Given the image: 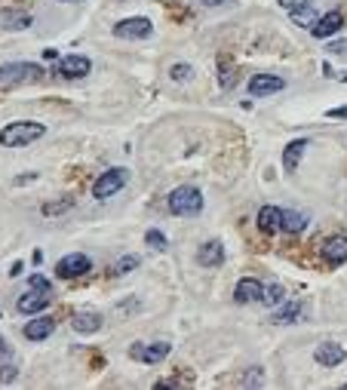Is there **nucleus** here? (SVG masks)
<instances>
[{"label":"nucleus","mask_w":347,"mask_h":390,"mask_svg":"<svg viewBox=\"0 0 347 390\" xmlns=\"http://www.w3.org/2000/svg\"><path fill=\"white\" fill-rule=\"evenodd\" d=\"M46 136V127L37 120H15V123H6L0 129V145L3 147H25V145H34L37 138Z\"/></svg>","instance_id":"1"},{"label":"nucleus","mask_w":347,"mask_h":390,"mask_svg":"<svg viewBox=\"0 0 347 390\" xmlns=\"http://www.w3.org/2000/svg\"><path fill=\"white\" fill-rule=\"evenodd\" d=\"M43 74H46L43 65H37V62H6V65H0V89L34 83V80H40Z\"/></svg>","instance_id":"2"},{"label":"nucleus","mask_w":347,"mask_h":390,"mask_svg":"<svg viewBox=\"0 0 347 390\" xmlns=\"http://www.w3.org/2000/svg\"><path fill=\"white\" fill-rule=\"evenodd\" d=\"M169 212L179 218H194L203 212V194H200L194 185H179L172 194H169Z\"/></svg>","instance_id":"3"},{"label":"nucleus","mask_w":347,"mask_h":390,"mask_svg":"<svg viewBox=\"0 0 347 390\" xmlns=\"http://www.w3.org/2000/svg\"><path fill=\"white\" fill-rule=\"evenodd\" d=\"M126 182H129V169H123V166L108 169V173H102L96 182H92V197H96V200L114 197L117 191L126 188Z\"/></svg>","instance_id":"4"},{"label":"nucleus","mask_w":347,"mask_h":390,"mask_svg":"<svg viewBox=\"0 0 347 390\" xmlns=\"http://www.w3.org/2000/svg\"><path fill=\"white\" fill-rule=\"evenodd\" d=\"M151 34H154V25L145 15H133V19H123L114 25V37H120V41H145Z\"/></svg>","instance_id":"5"},{"label":"nucleus","mask_w":347,"mask_h":390,"mask_svg":"<svg viewBox=\"0 0 347 390\" xmlns=\"http://www.w3.org/2000/svg\"><path fill=\"white\" fill-rule=\"evenodd\" d=\"M92 71V62L87 56H80V52H71V56H61L56 62V74L65 77V80H80V77H87Z\"/></svg>","instance_id":"6"},{"label":"nucleus","mask_w":347,"mask_h":390,"mask_svg":"<svg viewBox=\"0 0 347 390\" xmlns=\"http://www.w3.org/2000/svg\"><path fill=\"white\" fill-rule=\"evenodd\" d=\"M169 350H172V345L169 341H157V345H142V341H135L133 347H129V356H133L135 363H163L169 356Z\"/></svg>","instance_id":"7"},{"label":"nucleus","mask_w":347,"mask_h":390,"mask_svg":"<svg viewBox=\"0 0 347 390\" xmlns=\"http://www.w3.org/2000/svg\"><path fill=\"white\" fill-rule=\"evenodd\" d=\"M89 270H92V261H89V255H83V252H71L56 264V277H61V280L83 277V274H89Z\"/></svg>","instance_id":"8"},{"label":"nucleus","mask_w":347,"mask_h":390,"mask_svg":"<svg viewBox=\"0 0 347 390\" xmlns=\"http://www.w3.org/2000/svg\"><path fill=\"white\" fill-rule=\"evenodd\" d=\"M341 28H344V13H341V10H329L326 15L313 19L311 34L317 37V41H326V37H335Z\"/></svg>","instance_id":"9"},{"label":"nucleus","mask_w":347,"mask_h":390,"mask_svg":"<svg viewBox=\"0 0 347 390\" xmlns=\"http://www.w3.org/2000/svg\"><path fill=\"white\" fill-rule=\"evenodd\" d=\"M283 87H286V80H283V77H274V74H256L249 83H246V89H249L252 99L274 96V92H280Z\"/></svg>","instance_id":"10"},{"label":"nucleus","mask_w":347,"mask_h":390,"mask_svg":"<svg viewBox=\"0 0 347 390\" xmlns=\"http://www.w3.org/2000/svg\"><path fill=\"white\" fill-rule=\"evenodd\" d=\"M50 295L52 292H40V289H28L25 295H22L19 301H15V310L19 314H25V317H34V314H40V310L50 308Z\"/></svg>","instance_id":"11"},{"label":"nucleus","mask_w":347,"mask_h":390,"mask_svg":"<svg viewBox=\"0 0 347 390\" xmlns=\"http://www.w3.org/2000/svg\"><path fill=\"white\" fill-rule=\"evenodd\" d=\"M31 13L28 10H19V6H3L0 10V31H25L31 28Z\"/></svg>","instance_id":"12"},{"label":"nucleus","mask_w":347,"mask_h":390,"mask_svg":"<svg viewBox=\"0 0 347 390\" xmlns=\"http://www.w3.org/2000/svg\"><path fill=\"white\" fill-rule=\"evenodd\" d=\"M313 360L320 366H326V369H335V366H341L347 360V350L341 345H335V341H323V345L313 350Z\"/></svg>","instance_id":"13"},{"label":"nucleus","mask_w":347,"mask_h":390,"mask_svg":"<svg viewBox=\"0 0 347 390\" xmlns=\"http://www.w3.org/2000/svg\"><path fill=\"white\" fill-rule=\"evenodd\" d=\"M256 224H258L261 233H267V237H271V233H276V231H283V209H276V206H261Z\"/></svg>","instance_id":"14"},{"label":"nucleus","mask_w":347,"mask_h":390,"mask_svg":"<svg viewBox=\"0 0 347 390\" xmlns=\"http://www.w3.org/2000/svg\"><path fill=\"white\" fill-rule=\"evenodd\" d=\"M56 332V319L52 317H34L31 323H25V338L28 341H46Z\"/></svg>","instance_id":"15"},{"label":"nucleus","mask_w":347,"mask_h":390,"mask_svg":"<svg viewBox=\"0 0 347 390\" xmlns=\"http://www.w3.org/2000/svg\"><path fill=\"white\" fill-rule=\"evenodd\" d=\"M197 261L203 264V268H219L221 261H225V243L221 240H209V243L200 246L197 252Z\"/></svg>","instance_id":"16"},{"label":"nucleus","mask_w":347,"mask_h":390,"mask_svg":"<svg viewBox=\"0 0 347 390\" xmlns=\"http://www.w3.org/2000/svg\"><path fill=\"white\" fill-rule=\"evenodd\" d=\"M261 292H265V286H261L256 277H243L234 289V298L240 304H249V301H261Z\"/></svg>","instance_id":"17"},{"label":"nucleus","mask_w":347,"mask_h":390,"mask_svg":"<svg viewBox=\"0 0 347 390\" xmlns=\"http://www.w3.org/2000/svg\"><path fill=\"white\" fill-rule=\"evenodd\" d=\"M71 326H74V332H80V335H92V332L102 329V317H98L96 310H80V314L71 317Z\"/></svg>","instance_id":"18"},{"label":"nucleus","mask_w":347,"mask_h":390,"mask_svg":"<svg viewBox=\"0 0 347 390\" xmlns=\"http://www.w3.org/2000/svg\"><path fill=\"white\" fill-rule=\"evenodd\" d=\"M323 259L329 264H344L347 261V237H332L323 243Z\"/></svg>","instance_id":"19"},{"label":"nucleus","mask_w":347,"mask_h":390,"mask_svg":"<svg viewBox=\"0 0 347 390\" xmlns=\"http://www.w3.org/2000/svg\"><path fill=\"white\" fill-rule=\"evenodd\" d=\"M304 147H307L304 138H295V142L286 145V151H283V169H286V173H295L298 169V160H302Z\"/></svg>","instance_id":"20"},{"label":"nucleus","mask_w":347,"mask_h":390,"mask_svg":"<svg viewBox=\"0 0 347 390\" xmlns=\"http://www.w3.org/2000/svg\"><path fill=\"white\" fill-rule=\"evenodd\" d=\"M304 314V308H302V301H286L280 308L276 304V314H274V323H298V317Z\"/></svg>","instance_id":"21"},{"label":"nucleus","mask_w":347,"mask_h":390,"mask_svg":"<svg viewBox=\"0 0 347 390\" xmlns=\"http://www.w3.org/2000/svg\"><path fill=\"white\" fill-rule=\"evenodd\" d=\"M304 228H307L304 212H283V231L286 233H302Z\"/></svg>","instance_id":"22"},{"label":"nucleus","mask_w":347,"mask_h":390,"mask_svg":"<svg viewBox=\"0 0 347 390\" xmlns=\"http://www.w3.org/2000/svg\"><path fill=\"white\" fill-rule=\"evenodd\" d=\"M261 304H267V308H276V304H283V286L280 283H271L265 292H261Z\"/></svg>","instance_id":"23"},{"label":"nucleus","mask_w":347,"mask_h":390,"mask_svg":"<svg viewBox=\"0 0 347 390\" xmlns=\"http://www.w3.org/2000/svg\"><path fill=\"white\" fill-rule=\"evenodd\" d=\"M138 268V255H123V259L111 268V274L114 277H123V274H129V270H135Z\"/></svg>","instance_id":"24"},{"label":"nucleus","mask_w":347,"mask_h":390,"mask_svg":"<svg viewBox=\"0 0 347 390\" xmlns=\"http://www.w3.org/2000/svg\"><path fill=\"white\" fill-rule=\"evenodd\" d=\"M145 243H148L151 249H157V252H163V249H166V237L157 228H151L148 233H145Z\"/></svg>","instance_id":"25"},{"label":"nucleus","mask_w":347,"mask_h":390,"mask_svg":"<svg viewBox=\"0 0 347 390\" xmlns=\"http://www.w3.org/2000/svg\"><path fill=\"white\" fill-rule=\"evenodd\" d=\"M169 77H172V80H191V77H194V68H191L188 62H182V65L169 68Z\"/></svg>","instance_id":"26"},{"label":"nucleus","mask_w":347,"mask_h":390,"mask_svg":"<svg viewBox=\"0 0 347 390\" xmlns=\"http://www.w3.org/2000/svg\"><path fill=\"white\" fill-rule=\"evenodd\" d=\"M74 203L71 200H61V203H46L43 206V215H59V212H65V209H71Z\"/></svg>","instance_id":"27"},{"label":"nucleus","mask_w":347,"mask_h":390,"mask_svg":"<svg viewBox=\"0 0 347 390\" xmlns=\"http://www.w3.org/2000/svg\"><path fill=\"white\" fill-rule=\"evenodd\" d=\"M28 283H31V289L52 292V283H50V280H46V277H40V274H31V280H28Z\"/></svg>","instance_id":"28"},{"label":"nucleus","mask_w":347,"mask_h":390,"mask_svg":"<svg viewBox=\"0 0 347 390\" xmlns=\"http://www.w3.org/2000/svg\"><path fill=\"white\" fill-rule=\"evenodd\" d=\"M276 3L283 6V10H289V13H295V10H304V6H311L313 0H276Z\"/></svg>","instance_id":"29"},{"label":"nucleus","mask_w":347,"mask_h":390,"mask_svg":"<svg viewBox=\"0 0 347 390\" xmlns=\"http://www.w3.org/2000/svg\"><path fill=\"white\" fill-rule=\"evenodd\" d=\"M15 366L10 363V366H0V384H10V381H15Z\"/></svg>","instance_id":"30"},{"label":"nucleus","mask_w":347,"mask_h":390,"mask_svg":"<svg viewBox=\"0 0 347 390\" xmlns=\"http://www.w3.org/2000/svg\"><path fill=\"white\" fill-rule=\"evenodd\" d=\"M329 120H347V108H332V111H326Z\"/></svg>","instance_id":"31"},{"label":"nucleus","mask_w":347,"mask_h":390,"mask_svg":"<svg viewBox=\"0 0 347 390\" xmlns=\"http://www.w3.org/2000/svg\"><path fill=\"white\" fill-rule=\"evenodd\" d=\"M221 87H234V77H230V71H221Z\"/></svg>","instance_id":"32"},{"label":"nucleus","mask_w":347,"mask_h":390,"mask_svg":"<svg viewBox=\"0 0 347 390\" xmlns=\"http://www.w3.org/2000/svg\"><path fill=\"white\" fill-rule=\"evenodd\" d=\"M6 356H10V347H6V341L0 338V360H6Z\"/></svg>","instance_id":"33"},{"label":"nucleus","mask_w":347,"mask_h":390,"mask_svg":"<svg viewBox=\"0 0 347 390\" xmlns=\"http://www.w3.org/2000/svg\"><path fill=\"white\" fill-rule=\"evenodd\" d=\"M19 274H22V261H15L13 270H10V277H19Z\"/></svg>","instance_id":"34"},{"label":"nucleus","mask_w":347,"mask_h":390,"mask_svg":"<svg viewBox=\"0 0 347 390\" xmlns=\"http://www.w3.org/2000/svg\"><path fill=\"white\" fill-rule=\"evenodd\" d=\"M206 6H221V3H230V0H203Z\"/></svg>","instance_id":"35"},{"label":"nucleus","mask_w":347,"mask_h":390,"mask_svg":"<svg viewBox=\"0 0 347 390\" xmlns=\"http://www.w3.org/2000/svg\"><path fill=\"white\" fill-rule=\"evenodd\" d=\"M61 3H77V0H61Z\"/></svg>","instance_id":"36"},{"label":"nucleus","mask_w":347,"mask_h":390,"mask_svg":"<svg viewBox=\"0 0 347 390\" xmlns=\"http://www.w3.org/2000/svg\"><path fill=\"white\" fill-rule=\"evenodd\" d=\"M341 80H344V83H347V71H344V74H341Z\"/></svg>","instance_id":"37"}]
</instances>
